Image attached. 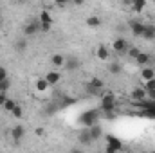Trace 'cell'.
Segmentation results:
<instances>
[{
    "mask_svg": "<svg viewBox=\"0 0 155 153\" xmlns=\"http://www.w3.org/2000/svg\"><path fill=\"white\" fill-rule=\"evenodd\" d=\"M7 99H9V97L5 96V92H2V94H0V106H4V103H5Z\"/></svg>",
    "mask_w": 155,
    "mask_h": 153,
    "instance_id": "obj_29",
    "label": "cell"
},
{
    "mask_svg": "<svg viewBox=\"0 0 155 153\" xmlns=\"http://www.w3.org/2000/svg\"><path fill=\"white\" fill-rule=\"evenodd\" d=\"M128 54H130V58H134V60H135V58L141 54V50H139L137 47H130V49H128Z\"/></svg>",
    "mask_w": 155,
    "mask_h": 153,
    "instance_id": "obj_24",
    "label": "cell"
},
{
    "mask_svg": "<svg viewBox=\"0 0 155 153\" xmlns=\"http://www.w3.org/2000/svg\"><path fill=\"white\" fill-rule=\"evenodd\" d=\"M143 38L144 40H155V25H146V27H144Z\"/></svg>",
    "mask_w": 155,
    "mask_h": 153,
    "instance_id": "obj_16",
    "label": "cell"
},
{
    "mask_svg": "<svg viewBox=\"0 0 155 153\" xmlns=\"http://www.w3.org/2000/svg\"><path fill=\"white\" fill-rule=\"evenodd\" d=\"M146 99H150V101H155V90H150V92H146Z\"/></svg>",
    "mask_w": 155,
    "mask_h": 153,
    "instance_id": "obj_30",
    "label": "cell"
},
{
    "mask_svg": "<svg viewBox=\"0 0 155 153\" xmlns=\"http://www.w3.org/2000/svg\"><path fill=\"white\" fill-rule=\"evenodd\" d=\"M69 153H83V150H81V148H72Z\"/></svg>",
    "mask_w": 155,
    "mask_h": 153,
    "instance_id": "obj_31",
    "label": "cell"
},
{
    "mask_svg": "<svg viewBox=\"0 0 155 153\" xmlns=\"http://www.w3.org/2000/svg\"><path fill=\"white\" fill-rule=\"evenodd\" d=\"M152 153H155V150H153V151H152Z\"/></svg>",
    "mask_w": 155,
    "mask_h": 153,
    "instance_id": "obj_36",
    "label": "cell"
},
{
    "mask_svg": "<svg viewBox=\"0 0 155 153\" xmlns=\"http://www.w3.org/2000/svg\"><path fill=\"white\" fill-rule=\"evenodd\" d=\"M96 56H97V60H101V61H107L108 58H110V50L107 49V45H99L97 47V50H96Z\"/></svg>",
    "mask_w": 155,
    "mask_h": 153,
    "instance_id": "obj_8",
    "label": "cell"
},
{
    "mask_svg": "<svg viewBox=\"0 0 155 153\" xmlns=\"http://www.w3.org/2000/svg\"><path fill=\"white\" fill-rule=\"evenodd\" d=\"M78 142H79V144H90V142H92V137H90V133H88L87 128L79 132V135H78Z\"/></svg>",
    "mask_w": 155,
    "mask_h": 153,
    "instance_id": "obj_10",
    "label": "cell"
},
{
    "mask_svg": "<svg viewBox=\"0 0 155 153\" xmlns=\"http://www.w3.org/2000/svg\"><path fill=\"white\" fill-rule=\"evenodd\" d=\"M143 88H144L146 92H150V90H155V79H152V81H146Z\"/></svg>",
    "mask_w": 155,
    "mask_h": 153,
    "instance_id": "obj_26",
    "label": "cell"
},
{
    "mask_svg": "<svg viewBox=\"0 0 155 153\" xmlns=\"http://www.w3.org/2000/svg\"><path fill=\"white\" fill-rule=\"evenodd\" d=\"M40 31V24H36V22H29L25 27H24V34L25 36H31V34H36Z\"/></svg>",
    "mask_w": 155,
    "mask_h": 153,
    "instance_id": "obj_9",
    "label": "cell"
},
{
    "mask_svg": "<svg viewBox=\"0 0 155 153\" xmlns=\"http://www.w3.org/2000/svg\"><path fill=\"white\" fill-rule=\"evenodd\" d=\"M132 97H134L135 101H144V99H146V90L141 88V86H137V88L132 92Z\"/></svg>",
    "mask_w": 155,
    "mask_h": 153,
    "instance_id": "obj_13",
    "label": "cell"
},
{
    "mask_svg": "<svg viewBox=\"0 0 155 153\" xmlns=\"http://www.w3.org/2000/svg\"><path fill=\"white\" fill-rule=\"evenodd\" d=\"M40 24H51V25H52L51 15H49L47 11H41V13H40Z\"/></svg>",
    "mask_w": 155,
    "mask_h": 153,
    "instance_id": "obj_21",
    "label": "cell"
},
{
    "mask_svg": "<svg viewBox=\"0 0 155 153\" xmlns=\"http://www.w3.org/2000/svg\"><path fill=\"white\" fill-rule=\"evenodd\" d=\"M87 25H88V27H92V29H96V27H99V25H101V18H99V16H96V15H92V16H88V18H87Z\"/></svg>",
    "mask_w": 155,
    "mask_h": 153,
    "instance_id": "obj_15",
    "label": "cell"
},
{
    "mask_svg": "<svg viewBox=\"0 0 155 153\" xmlns=\"http://www.w3.org/2000/svg\"><path fill=\"white\" fill-rule=\"evenodd\" d=\"M63 69H65L67 72H74V70H78V69H79V60H78V58H65Z\"/></svg>",
    "mask_w": 155,
    "mask_h": 153,
    "instance_id": "obj_3",
    "label": "cell"
},
{
    "mask_svg": "<svg viewBox=\"0 0 155 153\" xmlns=\"http://www.w3.org/2000/svg\"><path fill=\"white\" fill-rule=\"evenodd\" d=\"M51 61H52L54 67H63V65H65V58H63L61 54H54V56L51 58Z\"/></svg>",
    "mask_w": 155,
    "mask_h": 153,
    "instance_id": "obj_17",
    "label": "cell"
},
{
    "mask_svg": "<svg viewBox=\"0 0 155 153\" xmlns=\"http://www.w3.org/2000/svg\"><path fill=\"white\" fill-rule=\"evenodd\" d=\"M16 105H18V103H16V101H15V99H7V101H5V103H4V110H5V112H9V114H11V112H13V110H15V106H16Z\"/></svg>",
    "mask_w": 155,
    "mask_h": 153,
    "instance_id": "obj_19",
    "label": "cell"
},
{
    "mask_svg": "<svg viewBox=\"0 0 155 153\" xmlns=\"http://www.w3.org/2000/svg\"><path fill=\"white\" fill-rule=\"evenodd\" d=\"M15 49H16L18 52H24V50L27 49V41H25V40H18V41L15 43Z\"/></svg>",
    "mask_w": 155,
    "mask_h": 153,
    "instance_id": "obj_22",
    "label": "cell"
},
{
    "mask_svg": "<svg viewBox=\"0 0 155 153\" xmlns=\"http://www.w3.org/2000/svg\"><path fill=\"white\" fill-rule=\"evenodd\" d=\"M11 114H13V117H18V119H20L22 114H24V110H22V106H20V105H16V106H15V110H13Z\"/></svg>",
    "mask_w": 155,
    "mask_h": 153,
    "instance_id": "obj_25",
    "label": "cell"
},
{
    "mask_svg": "<svg viewBox=\"0 0 155 153\" xmlns=\"http://www.w3.org/2000/svg\"><path fill=\"white\" fill-rule=\"evenodd\" d=\"M112 47H114V50H116L117 54H123V52L128 50V43H126V40L124 38H117L116 41L112 43Z\"/></svg>",
    "mask_w": 155,
    "mask_h": 153,
    "instance_id": "obj_4",
    "label": "cell"
},
{
    "mask_svg": "<svg viewBox=\"0 0 155 153\" xmlns=\"http://www.w3.org/2000/svg\"><path fill=\"white\" fill-rule=\"evenodd\" d=\"M47 86H49V83H47L45 79H38V81H36V90H38V92L47 90Z\"/></svg>",
    "mask_w": 155,
    "mask_h": 153,
    "instance_id": "obj_23",
    "label": "cell"
},
{
    "mask_svg": "<svg viewBox=\"0 0 155 153\" xmlns=\"http://www.w3.org/2000/svg\"><path fill=\"white\" fill-rule=\"evenodd\" d=\"M114 106H116V101H114V97H112V96H105V97H103V101H101V108H103L107 114H112Z\"/></svg>",
    "mask_w": 155,
    "mask_h": 153,
    "instance_id": "obj_2",
    "label": "cell"
},
{
    "mask_svg": "<svg viewBox=\"0 0 155 153\" xmlns=\"http://www.w3.org/2000/svg\"><path fill=\"white\" fill-rule=\"evenodd\" d=\"M121 70H123V67H121V63H119V61H116V63H112V65L108 67V72H110L112 76H117V74H119Z\"/></svg>",
    "mask_w": 155,
    "mask_h": 153,
    "instance_id": "obj_18",
    "label": "cell"
},
{
    "mask_svg": "<svg viewBox=\"0 0 155 153\" xmlns=\"http://www.w3.org/2000/svg\"><path fill=\"white\" fill-rule=\"evenodd\" d=\"M144 7H146V2H143V0H137V2H134V4H132V9H134L135 13H141Z\"/></svg>",
    "mask_w": 155,
    "mask_h": 153,
    "instance_id": "obj_20",
    "label": "cell"
},
{
    "mask_svg": "<svg viewBox=\"0 0 155 153\" xmlns=\"http://www.w3.org/2000/svg\"><path fill=\"white\" fill-rule=\"evenodd\" d=\"M7 79V69L0 67V81H5Z\"/></svg>",
    "mask_w": 155,
    "mask_h": 153,
    "instance_id": "obj_27",
    "label": "cell"
},
{
    "mask_svg": "<svg viewBox=\"0 0 155 153\" xmlns=\"http://www.w3.org/2000/svg\"><path fill=\"white\" fill-rule=\"evenodd\" d=\"M87 130H88V133H90L92 141H97V139L103 135V132H101V128H99L97 124H94V126H90V128H87Z\"/></svg>",
    "mask_w": 155,
    "mask_h": 153,
    "instance_id": "obj_14",
    "label": "cell"
},
{
    "mask_svg": "<svg viewBox=\"0 0 155 153\" xmlns=\"http://www.w3.org/2000/svg\"><path fill=\"white\" fill-rule=\"evenodd\" d=\"M141 77L144 79V83H146V81H152V79H155V70L152 67H144V69L141 70Z\"/></svg>",
    "mask_w": 155,
    "mask_h": 153,
    "instance_id": "obj_12",
    "label": "cell"
},
{
    "mask_svg": "<svg viewBox=\"0 0 155 153\" xmlns=\"http://www.w3.org/2000/svg\"><path fill=\"white\" fill-rule=\"evenodd\" d=\"M24 135H25V128L22 126V124H16V126H13V130H11V137H13V141L18 144L22 139H24Z\"/></svg>",
    "mask_w": 155,
    "mask_h": 153,
    "instance_id": "obj_1",
    "label": "cell"
},
{
    "mask_svg": "<svg viewBox=\"0 0 155 153\" xmlns=\"http://www.w3.org/2000/svg\"><path fill=\"white\" fill-rule=\"evenodd\" d=\"M132 33H134V36H143V33H144V24H141V22H132Z\"/></svg>",
    "mask_w": 155,
    "mask_h": 153,
    "instance_id": "obj_11",
    "label": "cell"
},
{
    "mask_svg": "<svg viewBox=\"0 0 155 153\" xmlns=\"http://www.w3.org/2000/svg\"><path fill=\"white\" fill-rule=\"evenodd\" d=\"M0 94H2V83H0Z\"/></svg>",
    "mask_w": 155,
    "mask_h": 153,
    "instance_id": "obj_34",
    "label": "cell"
},
{
    "mask_svg": "<svg viewBox=\"0 0 155 153\" xmlns=\"http://www.w3.org/2000/svg\"><path fill=\"white\" fill-rule=\"evenodd\" d=\"M101 88H103V81H101L99 77H92L90 83H88V88H87V90L92 92V94H97Z\"/></svg>",
    "mask_w": 155,
    "mask_h": 153,
    "instance_id": "obj_5",
    "label": "cell"
},
{
    "mask_svg": "<svg viewBox=\"0 0 155 153\" xmlns=\"http://www.w3.org/2000/svg\"><path fill=\"white\" fill-rule=\"evenodd\" d=\"M43 79L49 83V86H52V85H58V83H60L61 76H60V72H56V70H51V72H47V76L43 77Z\"/></svg>",
    "mask_w": 155,
    "mask_h": 153,
    "instance_id": "obj_7",
    "label": "cell"
},
{
    "mask_svg": "<svg viewBox=\"0 0 155 153\" xmlns=\"http://www.w3.org/2000/svg\"><path fill=\"white\" fill-rule=\"evenodd\" d=\"M0 25H2V22H0Z\"/></svg>",
    "mask_w": 155,
    "mask_h": 153,
    "instance_id": "obj_37",
    "label": "cell"
},
{
    "mask_svg": "<svg viewBox=\"0 0 155 153\" xmlns=\"http://www.w3.org/2000/svg\"><path fill=\"white\" fill-rule=\"evenodd\" d=\"M105 151H107V153H117L116 150H114V148H110V146H107V148H105Z\"/></svg>",
    "mask_w": 155,
    "mask_h": 153,
    "instance_id": "obj_32",
    "label": "cell"
},
{
    "mask_svg": "<svg viewBox=\"0 0 155 153\" xmlns=\"http://www.w3.org/2000/svg\"><path fill=\"white\" fill-rule=\"evenodd\" d=\"M0 83H2V92H7V88H9L11 81H9V79H5V81H0Z\"/></svg>",
    "mask_w": 155,
    "mask_h": 153,
    "instance_id": "obj_28",
    "label": "cell"
},
{
    "mask_svg": "<svg viewBox=\"0 0 155 153\" xmlns=\"http://www.w3.org/2000/svg\"><path fill=\"white\" fill-rule=\"evenodd\" d=\"M107 146H110V148H114L117 153L123 151V144H121V141L114 137V135H107Z\"/></svg>",
    "mask_w": 155,
    "mask_h": 153,
    "instance_id": "obj_6",
    "label": "cell"
},
{
    "mask_svg": "<svg viewBox=\"0 0 155 153\" xmlns=\"http://www.w3.org/2000/svg\"><path fill=\"white\" fill-rule=\"evenodd\" d=\"M36 135H43V128H36Z\"/></svg>",
    "mask_w": 155,
    "mask_h": 153,
    "instance_id": "obj_33",
    "label": "cell"
},
{
    "mask_svg": "<svg viewBox=\"0 0 155 153\" xmlns=\"http://www.w3.org/2000/svg\"><path fill=\"white\" fill-rule=\"evenodd\" d=\"M119 153H124V151H119Z\"/></svg>",
    "mask_w": 155,
    "mask_h": 153,
    "instance_id": "obj_35",
    "label": "cell"
}]
</instances>
